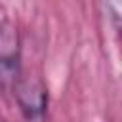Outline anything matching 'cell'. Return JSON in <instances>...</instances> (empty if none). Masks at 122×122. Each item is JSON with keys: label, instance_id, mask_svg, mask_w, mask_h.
I'll use <instances>...</instances> for the list:
<instances>
[{"label": "cell", "instance_id": "cell-1", "mask_svg": "<svg viewBox=\"0 0 122 122\" xmlns=\"http://www.w3.org/2000/svg\"><path fill=\"white\" fill-rule=\"evenodd\" d=\"M21 36L10 19L0 23V92L13 93L21 78Z\"/></svg>", "mask_w": 122, "mask_h": 122}, {"label": "cell", "instance_id": "cell-2", "mask_svg": "<svg viewBox=\"0 0 122 122\" xmlns=\"http://www.w3.org/2000/svg\"><path fill=\"white\" fill-rule=\"evenodd\" d=\"M13 95L25 122H46L50 93L42 78L21 76L13 90Z\"/></svg>", "mask_w": 122, "mask_h": 122}]
</instances>
